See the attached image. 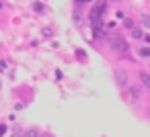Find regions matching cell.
Wrapping results in <instances>:
<instances>
[{"label": "cell", "mask_w": 150, "mask_h": 137, "mask_svg": "<svg viewBox=\"0 0 150 137\" xmlns=\"http://www.w3.org/2000/svg\"><path fill=\"white\" fill-rule=\"evenodd\" d=\"M78 2H80V4H86V2H91V0H78Z\"/></svg>", "instance_id": "obj_6"}, {"label": "cell", "mask_w": 150, "mask_h": 137, "mask_svg": "<svg viewBox=\"0 0 150 137\" xmlns=\"http://www.w3.org/2000/svg\"><path fill=\"white\" fill-rule=\"evenodd\" d=\"M0 8H2V2H0Z\"/></svg>", "instance_id": "obj_8"}, {"label": "cell", "mask_w": 150, "mask_h": 137, "mask_svg": "<svg viewBox=\"0 0 150 137\" xmlns=\"http://www.w3.org/2000/svg\"><path fill=\"white\" fill-rule=\"evenodd\" d=\"M113 41H115V43H111V47H113L115 51H119V53H125V51H127V43H125L121 37H113Z\"/></svg>", "instance_id": "obj_2"}, {"label": "cell", "mask_w": 150, "mask_h": 137, "mask_svg": "<svg viewBox=\"0 0 150 137\" xmlns=\"http://www.w3.org/2000/svg\"><path fill=\"white\" fill-rule=\"evenodd\" d=\"M117 82H119V86H125V74L121 70L117 72Z\"/></svg>", "instance_id": "obj_3"}, {"label": "cell", "mask_w": 150, "mask_h": 137, "mask_svg": "<svg viewBox=\"0 0 150 137\" xmlns=\"http://www.w3.org/2000/svg\"><path fill=\"white\" fill-rule=\"evenodd\" d=\"M146 41H148V43H150V37H146Z\"/></svg>", "instance_id": "obj_7"}, {"label": "cell", "mask_w": 150, "mask_h": 137, "mask_svg": "<svg viewBox=\"0 0 150 137\" xmlns=\"http://www.w3.org/2000/svg\"><path fill=\"white\" fill-rule=\"evenodd\" d=\"M140 78H142V82L148 84V88H150V76H148V74H140Z\"/></svg>", "instance_id": "obj_5"}, {"label": "cell", "mask_w": 150, "mask_h": 137, "mask_svg": "<svg viewBox=\"0 0 150 137\" xmlns=\"http://www.w3.org/2000/svg\"><path fill=\"white\" fill-rule=\"evenodd\" d=\"M103 13H105V2H101V4L93 10V15H91L95 37H103Z\"/></svg>", "instance_id": "obj_1"}, {"label": "cell", "mask_w": 150, "mask_h": 137, "mask_svg": "<svg viewBox=\"0 0 150 137\" xmlns=\"http://www.w3.org/2000/svg\"><path fill=\"white\" fill-rule=\"evenodd\" d=\"M140 57H150V47H142L140 49Z\"/></svg>", "instance_id": "obj_4"}]
</instances>
